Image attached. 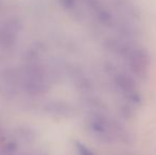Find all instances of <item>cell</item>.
Segmentation results:
<instances>
[{
    "mask_svg": "<svg viewBox=\"0 0 156 155\" xmlns=\"http://www.w3.org/2000/svg\"><path fill=\"white\" fill-rule=\"evenodd\" d=\"M113 82L115 83V86L125 98H127L129 102L139 103V95H138L137 85L132 77H129L127 73L121 72V71H113L112 72Z\"/></svg>",
    "mask_w": 156,
    "mask_h": 155,
    "instance_id": "cell-2",
    "label": "cell"
},
{
    "mask_svg": "<svg viewBox=\"0 0 156 155\" xmlns=\"http://www.w3.org/2000/svg\"><path fill=\"white\" fill-rule=\"evenodd\" d=\"M125 60L129 65V70L134 75L141 79L147 77L149 65H150V58H149L148 53L144 49L134 47L125 56Z\"/></svg>",
    "mask_w": 156,
    "mask_h": 155,
    "instance_id": "cell-1",
    "label": "cell"
},
{
    "mask_svg": "<svg viewBox=\"0 0 156 155\" xmlns=\"http://www.w3.org/2000/svg\"><path fill=\"white\" fill-rule=\"evenodd\" d=\"M79 150L81 151V155H94L90 150L85 148L84 146H79Z\"/></svg>",
    "mask_w": 156,
    "mask_h": 155,
    "instance_id": "cell-3",
    "label": "cell"
}]
</instances>
